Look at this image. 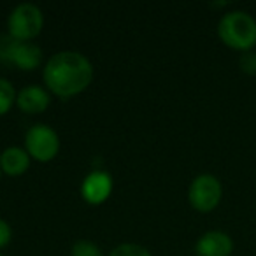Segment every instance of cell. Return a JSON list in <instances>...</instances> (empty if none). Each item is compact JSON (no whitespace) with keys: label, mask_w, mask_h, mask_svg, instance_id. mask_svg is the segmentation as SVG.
<instances>
[{"label":"cell","mask_w":256,"mask_h":256,"mask_svg":"<svg viewBox=\"0 0 256 256\" xmlns=\"http://www.w3.org/2000/svg\"><path fill=\"white\" fill-rule=\"evenodd\" d=\"M93 79L90 60L76 51H60L48 60L44 67V82L54 95L68 98L88 88Z\"/></svg>","instance_id":"cell-1"},{"label":"cell","mask_w":256,"mask_h":256,"mask_svg":"<svg viewBox=\"0 0 256 256\" xmlns=\"http://www.w3.org/2000/svg\"><path fill=\"white\" fill-rule=\"evenodd\" d=\"M218 36L224 46L240 53L256 48V20L246 11H230L221 16Z\"/></svg>","instance_id":"cell-2"},{"label":"cell","mask_w":256,"mask_h":256,"mask_svg":"<svg viewBox=\"0 0 256 256\" xmlns=\"http://www.w3.org/2000/svg\"><path fill=\"white\" fill-rule=\"evenodd\" d=\"M40 58H42V51L37 44L30 40H18L9 34L0 36V60L2 62L16 65L23 70H34L39 67Z\"/></svg>","instance_id":"cell-3"},{"label":"cell","mask_w":256,"mask_h":256,"mask_svg":"<svg viewBox=\"0 0 256 256\" xmlns=\"http://www.w3.org/2000/svg\"><path fill=\"white\" fill-rule=\"evenodd\" d=\"M223 186L212 174H200L192 181L188 190V200L198 212H210L221 202Z\"/></svg>","instance_id":"cell-4"},{"label":"cell","mask_w":256,"mask_h":256,"mask_svg":"<svg viewBox=\"0 0 256 256\" xmlns=\"http://www.w3.org/2000/svg\"><path fill=\"white\" fill-rule=\"evenodd\" d=\"M9 36L18 40H32L42 30L44 16L36 4H20L9 16Z\"/></svg>","instance_id":"cell-5"},{"label":"cell","mask_w":256,"mask_h":256,"mask_svg":"<svg viewBox=\"0 0 256 256\" xmlns=\"http://www.w3.org/2000/svg\"><path fill=\"white\" fill-rule=\"evenodd\" d=\"M26 153L39 162H50L60 150V140L53 128L48 124H34L25 136Z\"/></svg>","instance_id":"cell-6"},{"label":"cell","mask_w":256,"mask_h":256,"mask_svg":"<svg viewBox=\"0 0 256 256\" xmlns=\"http://www.w3.org/2000/svg\"><path fill=\"white\" fill-rule=\"evenodd\" d=\"M232 251H234V240L230 235L221 230L206 232L195 244L196 256H230Z\"/></svg>","instance_id":"cell-7"},{"label":"cell","mask_w":256,"mask_h":256,"mask_svg":"<svg viewBox=\"0 0 256 256\" xmlns=\"http://www.w3.org/2000/svg\"><path fill=\"white\" fill-rule=\"evenodd\" d=\"M112 190V179L102 170H95L84 179L81 186L82 198L88 204H102Z\"/></svg>","instance_id":"cell-8"},{"label":"cell","mask_w":256,"mask_h":256,"mask_svg":"<svg viewBox=\"0 0 256 256\" xmlns=\"http://www.w3.org/2000/svg\"><path fill=\"white\" fill-rule=\"evenodd\" d=\"M18 107L26 114L44 112L50 106V95L40 86H25L16 96Z\"/></svg>","instance_id":"cell-9"},{"label":"cell","mask_w":256,"mask_h":256,"mask_svg":"<svg viewBox=\"0 0 256 256\" xmlns=\"http://www.w3.org/2000/svg\"><path fill=\"white\" fill-rule=\"evenodd\" d=\"M30 167V154L22 148H8L0 154V170L8 176H22Z\"/></svg>","instance_id":"cell-10"},{"label":"cell","mask_w":256,"mask_h":256,"mask_svg":"<svg viewBox=\"0 0 256 256\" xmlns=\"http://www.w3.org/2000/svg\"><path fill=\"white\" fill-rule=\"evenodd\" d=\"M16 90L8 79L0 78V116L6 114L16 102Z\"/></svg>","instance_id":"cell-11"},{"label":"cell","mask_w":256,"mask_h":256,"mask_svg":"<svg viewBox=\"0 0 256 256\" xmlns=\"http://www.w3.org/2000/svg\"><path fill=\"white\" fill-rule=\"evenodd\" d=\"M109 256H151V252L139 244H121L114 248Z\"/></svg>","instance_id":"cell-12"},{"label":"cell","mask_w":256,"mask_h":256,"mask_svg":"<svg viewBox=\"0 0 256 256\" xmlns=\"http://www.w3.org/2000/svg\"><path fill=\"white\" fill-rule=\"evenodd\" d=\"M72 256H104L100 248L90 240H78L72 246Z\"/></svg>","instance_id":"cell-13"},{"label":"cell","mask_w":256,"mask_h":256,"mask_svg":"<svg viewBox=\"0 0 256 256\" xmlns=\"http://www.w3.org/2000/svg\"><path fill=\"white\" fill-rule=\"evenodd\" d=\"M238 67L244 74L248 76H256V51H248L242 53V56L238 58Z\"/></svg>","instance_id":"cell-14"},{"label":"cell","mask_w":256,"mask_h":256,"mask_svg":"<svg viewBox=\"0 0 256 256\" xmlns=\"http://www.w3.org/2000/svg\"><path fill=\"white\" fill-rule=\"evenodd\" d=\"M12 237V232H11V226L8 224V221L0 220V249L4 248V246L9 244Z\"/></svg>","instance_id":"cell-15"},{"label":"cell","mask_w":256,"mask_h":256,"mask_svg":"<svg viewBox=\"0 0 256 256\" xmlns=\"http://www.w3.org/2000/svg\"><path fill=\"white\" fill-rule=\"evenodd\" d=\"M0 256H4V254H2V252H0Z\"/></svg>","instance_id":"cell-16"}]
</instances>
